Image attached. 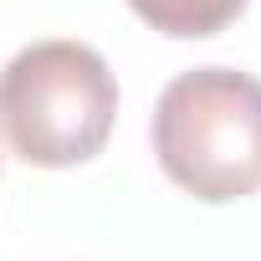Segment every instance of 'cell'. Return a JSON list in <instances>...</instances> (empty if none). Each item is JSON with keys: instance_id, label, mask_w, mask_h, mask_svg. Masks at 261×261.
<instances>
[{"instance_id": "obj_1", "label": "cell", "mask_w": 261, "mask_h": 261, "mask_svg": "<svg viewBox=\"0 0 261 261\" xmlns=\"http://www.w3.org/2000/svg\"><path fill=\"white\" fill-rule=\"evenodd\" d=\"M154 159L200 205L261 190V82L236 67H190L154 102Z\"/></svg>"}, {"instance_id": "obj_2", "label": "cell", "mask_w": 261, "mask_h": 261, "mask_svg": "<svg viewBox=\"0 0 261 261\" xmlns=\"http://www.w3.org/2000/svg\"><path fill=\"white\" fill-rule=\"evenodd\" d=\"M118 123V77L87 41H31L0 67V134L36 169L102 154Z\"/></svg>"}, {"instance_id": "obj_3", "label": "cell", "mask_w": 261, "mask_h": 261, "mask_svg": "<svg viewBox=\"0 0 261 261\" xmlns=\"http://www.w3.org/2000/svg\"><path fill=\"white\" fill-rule=\"evenodd\" d=\"M251 0H128L149 31L159 36H174V41H205V36H220L225 26L241 21V11Z\"/></svg>"}]
</instances>
